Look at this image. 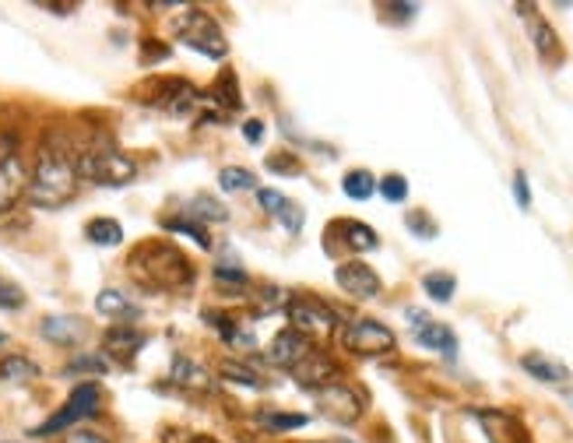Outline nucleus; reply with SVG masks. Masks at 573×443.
Segmentation results:
<instances>
[{
  "label": "nucleus",
  "mask_w": 573,
  "mask_h": 443,
  "mask_svg": "<svg viewBox=\"0 0 573 443\" xmlns=\"http://www.w3.org/2000/svg\"><path fill=\"white\" fill-rule=\"evenodd\" d=\"M257 201H260V208L268 212V215H275V219L282 222V229H286L288 236H296L299 229H303V208L296 204V201H288L282 190H271V187H257Z\"/></svg>",
  "instance_id": "nucleus-13"
},
{
  "label": "nucleus",
  "mask_w": 573,
  "mask_h": 443,
  "mask_svg": "<svg viewBox=\"0 0 573 443\" xmlns=\"http://www.w3.org/2000/svg\"><path fill=\"white\" fill-rule=\"evenodd\" d=\"M567 401H570V405H573V391H567Z\"/></svg>",
  "instance_id": "nucleus-48"
},
{
  "label": "nucleus",
  "mask_w": 573,
  "mask_h": 443,
  "mask_svg": "<svg viewBox=\"0 0 573 443\" xmlns=\"http://www.w3.org/2000/svg\"><path fill=\"white\" fill-rule=\"evenodd\" d=\"M219 187L225 193H243V190H257V176L243 165H225L219 173Z\"/></svg>",
  "instance_id": "nucleus-30"
},
{
  "label": "nucleus",
  "mask_w": 573,
  "mask_h": 443,
  "mask_svg": "<svg viewBox=\"0 0 573 443\" xmlns=\"http://www.w3.org/2000/svg\"><path fill=\"white\" fill-rule=\"evenodd\" d=\"M524 18H528V32H531V42H535V50H539L541 61H556V53H559V39H556V32H552V25L541 18L535 7H517Z\"/></svg>",
  "instance_id": "nucleus-18"
},
{
  "label": "nucleus",
  "mask_w": 573,
  "mask_h": 443,
  "mask_svg": "<svg viewBox=\"0 0 573 443\" xmlns=\"http://www.w3.org/2000/svg\"><path fill=\"white\" fill-rule=\"evenodd\" d=\"M288 314V324H292V331H299L303 338H327V335H334V327H338V314L317 299V296H292L286 306Z\"/></svg>",
  "instance_id": "nucleus-6"
},
{
  "label": "nucleus",
  "mask_w": 573,
  "mask_h": 443,
  "mask_svg": "<svg viewBox=\"0 0 573 443\" xmlns=\"http://www.w3.org/2000/svg\"><path fill=\"white\" fill-rule=\"evenodd\" d=\"M225 380H232V383H240V387H250V391H260L264 387V380L257 377L254 370H247V366H240V363H222V370H219Z\"/></svg>",
  "instance_id": "nucleus-35"
},
{
  "label": "nucleus",
  "mask_w": 573,
  "mask_h": 443,
  "mask_svg": "<svg viewBox=\"0 0 573 443\" xmlns=\"http://www.w3.org/2000/svg\"><path fill=\"white\" fill-rule=\"evenodd\" d=\"M377 190L383 193V201H390V204H401L405 197H409V180L401 176V173H390V176H383Z\"/></svg>",
  "instance_id": "nucleus-36"
},
{
  "label": "nucleus",
  "mask_w": 573,
  "mask_h": 443,
  "mask_svg": "<svg viewBox=\"0 0 573 443\" xmlns=\"http://www.w3.org/2000/svg\"><path fill=\"white\" fill-rule=\"evenodd\" d=\"M292 380H296V387H303V391H320V387H327V383H334L338 380V366H334V359L327 355V352H310L296 370H292Z\"/></svg>",
  "instance_id": "nucleus-12"
},
{
  "label": "nucleus",
  "mask_w": 573,
  "mask_h": 443,
  "mask_svg": "<svg viewBox=\"0 0 573 443\" xmlns=\"http://www.w3.org/2000/svg\"><path fill=\"white\" fill-rule=\"evenodd\" d=\"M64 443H109V440L102 433H96V429H67Z\"/></svg>",
  "instance_id": "nucleus-42"
},
{
  "label": "nucleus",
  "mask_w": 573,
  "mask_h": 443,
  "mask_svg": "<svg viewBox=\"0 0 573 443\" xmlns=\"http://www.w3.org/2000/svg\"><path fill=\"white\" fill-rule=\"evenodd\" d=\"M310 352H314V342H310V338H303L299 331L286 327V331H278V335L271 338V345H268V363L292 373V370H296V366H299Z\"/></svg>",
  "instance_id": "nucleus-11"
},
{
  "label": "nucleus",
  "mask_w": 573,
  "mask_h": 443,
  "mask_svg": "<svg viewBox=\"0 0 573 443\" xmlns=\"http://www.w3.org/2000/svg\"><path fill=\"white\" fill-rule=\"evenodd\" d=\"M334 282L342 292H349L352 299H377L380 296V275L370 268V264H362V260H345V264H338L334 268Z\"/></svg>",
  "instance_id": "nucleus-10"
},
{
  "label": "nucleus",
  "mask_w": 573,
  "mask_h": 443,
  "mask_svg": "<svg viewBox=\"0 0 573 443\" xmlns=\"http://www.w3.org/2000/svg\"><path fill=\"white\" fill-rule=\"evenodd\" d=\"M4 342H7V335H4V331H0V345H4Z\"/></svg>",
  "instance_id": "nucleus-47"
},
{
  "label": "nucleus",
  "mask_w": 573,
  "mask_h": 443,
  "mask_svg": "<svg viewBox=\"0 0 573 443\" xmlns=\"http://www.w3.org/2000/svg\"><path fill=\"white\" fill-rule=\"evenodd\" d=\"M145 345V335L134 327V324H113L106 331V352L113 355H124V359H134V352Z\"/></svg>",
  "instance_id": "nucleus-21"
},
{
  "label": "nucleus",
  "mask_w": 573,
  "mask_h": 443,
  "mask_svg": "<svg viewBox=\"0 0 573 443\" xmlns=\"http://www.w3.org/2000/svg\"><path fill=\"white\" fill-rule=\"evenodd\" d=\"M25 306V288L0 275V310H22Z\"/></svg>",
  "instance_id": "nucleus-37"
},
{
  "label": "nucleus",
  "mask_w": 573,
  "mask_h": 443,
  "mask_svg": "<svg viewBox=\"0 0 573 443\" xmlns=\"http://www.w3.org/2000/svg\"><path fill=\"white\" fill-rule=\"evenodd\" d=\"M204 106H215L219 117L240 109V89H236V74L232 71H222V78L215 81V89L204 95Z\"/></svg>",
  "instance_id": "nucleus-22"
},
{
  "label": "nucleus",
  "mask_w": 573,
  "mask_h": 443,
  "mask_svg": "<svg viewBox=\"0 0 573 443\" xmlns=\"http://www.w3.org/2000/svg\"><path fill=\"white\" fill-rule=\"evenodd\" d=\"M39 335H42L50 345L74 348V345H81V342H85L89 327H85V320H78V316H42Z\"/></svg>",
  "instance_id": "nucleus-14"
},
{
  "label": "nucleus",
  "mask_w": 573,
  "mask_h": 443,
  "mask_svg": "<svg viewBox=\"0 0 573 443\" xmlns=\"http://www.w3.org/2000/svg\"><path fill=\"white\" fill-rule=\"evenodd\" d=\"M243 134H247V141H250V145H257V141H260V134H264V124H260V120H247V124H243Z\"/></svg>",
  "instance_id": "nucleus-44"
},
{
  "label": "nucleus",
  "mask_w": 573,
  "mask_h": 443,
  "mask_svg": "<svg viewBox=\"0 0 573 443\" xmlns=\"http://www.w3.org/2000/svg\"><path fill=\"white\" fill-rule=\"evenodd\" d=\"M169 380H173L176 387H183V391H197V394H204V391L215 387L211 373H208L201 363L187 359V355H176V359H173V373H169Z\"/></svg>",
  "instance_id": "nucleus-17"
},
{
  "label": "nucleus",
  "mask_w": 573,
  "mask_h": 443,
  "mask_svg": "<svg viewBox=\"0 0 573 443\" xmlns=\"http://www.w3.org/2000/svg\"><path fill=\"white\" fill-rule=\"evenodd\" d=\"M78 176L99 187H127L137 176V162L124 156L113 141H96L78 156Z\"/></svg>",
  "instance_id": "nucleus-3"
},
{
  "label": "nucleus",
  "mask_w": 573,
  "mask_h": 443,
  "mask_svg": "<svg viewBox=\"0 0 573 443\" xmlns=\"http://www.w3.org/2000/svg\"><path fill=\"white\" fill-rule=\"evenodd\" d=\"M0 380L4 383H33V380H39V366H35L29 355L11 352V355L0 359Z\"/></svg>",
  "instance_id": "nucleus-23"
},
{
  "label": "nucleus",
  "mask_w": 573,
  "mask_h": 443,
  "mask_svg": "<svg viewBox=\"0 0 573 443\" xmlns=\"http://www.w3.org/2000/svg\"><path fill=\"white\" fill-rule=\"evenodd\" d=\"M130 278L152 292H180L193 282V264L165 240H145L127 257Z\"/></svg>",
  "instance_id": "nucleus-2"
},
{
  "label": "nucleus",
  "mask_w": 573,
  "mask_h": 443,
  "mask_svg": "<svg viewBox=\"0 0 573 443\" xmlns=\"http://www.w3.org/2000/svg\"><path fill=\"white\" fill-rule=\"evenodd\" d=\"M191 443H215V440H208V437H193Z\"/></svg>",
  "instance_id": "nucleus-46"
},
{
  "label": "nucleus",
  "mask_w": 573,
  "mask_h": 443,
  "mask_svg": "<svg viewBox=\"0 0 573 443\" xmlns=\"http://www.w3.org/2000/svg\"><path fill=\"white\" fill-rule=\"evenodd\" d=\"M109 370V359L106 355H89V352H81V355H74L70 363L64 366V373H106Z\"/></svg>",
  "instance_id": "nucleus-33"
},
{
  "label": "nucleus",
  "mask_w": 573,
  "mask_h": 443,
  "mask_svg": "<svg viewBox=\"0 0 573 443\" xmlns=\"http://www.w3.org/2000/svg\"><path fill=\"white\" fill-rule=\"evenodd\" d=\"M513 197H517V208H531V190H528V176H524V169H517L513 173Z\"/></svg>",
  "instance_id": "nucleus-41"
},
{
  "label": "nucleus",
  "mask_w": 573,
  "mask_h": 443,
  "mask_svg": "<svg viewBox=\"0 0 573 443\" xmlns=\"http://www.w3.org/2000/svg\"><path fill=\"white\" fill-rule=\"evenodd\" d=\"M78 180H81L78 156L70 152L67 137H61V134L42 137L33 169H29V193H25L33 201V208H46V212L64 208L78 193Z\"/></svg>",
  "instance_id": "nucleus-1"
},
{
  "label": "nucleus",
  "mask_w": 573,
  "mask_h": 443,
  "mask_svg": "<svg viewBox=\"0 0 573 443\" xmlns=\"http://www.w3.org/2000/svg\"><path fill=\"white\" fill-rule=\"evenodd\" d=\"M288 299H292V296H288L286 288H278V285L260 288V296H257V314H275V310H286Z\"/></svg>",
  "instance_id": "nucleus-34"
},
{
  "label": "nucleus",
  "mask_w": 573,
  "mask_h": 443,
  "mask_svg": "<svg viewBox=\"0 0 573 443\" xmlns=\"http://www.w3.org/2000/svg\"><path fill=\"white\" fill-rule=\"evenodd\" d=\"M268 169L278 173V176H299V173H303V162H299V156L275 152V156H268Z\"/></svg>",
  "instance_id": "nucleus-39"
},
{
  "label": "nucleus",
  "mask_w": 573,
  "mask_h": 443,
  "mask_svg": "<svg viewBox=\"0 0 573 443\" xmlns=\"http://www.w3.org/2000/svg\"><path fill=\"white\" fill-rule=\"evenodd\" d=\"M173 32H176L191 50L211 57V61H222L225 53H229V42H225L219 22H215L208 11H201V7H183V14L173 18Z\"/></svg>",
  "instance_id": "nucleus-4"
},
{
  "label": "nucleus",
  "mask_w": 573,
  "mask_h": 443,
  "mask_svg": "<svg viewBox=\"0 0 573 443\" xmlns=\"http://www.w3.org/2000/svg\"><path fill=\"white\" fill-rule=\"evenodd\" d=\"M208 320H215V327H219V335H222L229 345L236 348H254V331H243V324H236V320H229V316H211L208 314Z\"/></svg>",
  "instance_id": "nucleus-31"
},
{
  "label": "nucleus",
  "mask_w": 573,
  "mask_h": 443,
  "mask_svg": "<svg viewBox=\"0 0 573 443\" xmlns=\"http://www.w3.org/2000/svg\"><path fill=\"white\" fill-rule=\"evenodd\" d=\"M257 422L264 429H275V433H288V429H303L310 419L299 415V411H275V409H260L257 411Z\"/></svg>",
  "instance_id": "nucleus-27"
},
{
  "label": "nucleus",
  "mask_w": 573,
  "mask_h": 443,
  "mask_svg": "<svg viewBox=\"0 0 573 443\" xmlns=\"http://www.w3.org/2000/svg\"><path fill=\"white\" fill-rule=\"evenodd\" d=\"M342 345L355 352V355H380V352L394 348V331L387 324H380V320L359 316V320H349L342 327Z\"/></svg>",
  "instance_id": "nucleus-7"
},
{
  "label": "nucleus",
  "mask_w": 573,
  "mask_h": 443,
  "mask_svg": "<svg viewBox=\"0 0 573 443\" xmlns=\"http://www.w3.org/2000/svg\"><path fill=\"white\" fill-rule=\"evenodd\" d=\"M422 288H426V296H429V299H437V303H450V299H454V292H457V278H454V275H446V271H429V275L422 278Z\"/></svg>",
  "instance_id": "nucleus-29"
},
{
  "label": "nucleus",
  "mask_w": 573,
  "mask_h": 443,
  "mask_svg": "<svg viewBox=\"0 0 573 443\" xmlns=\"http://www.w3.org/2000/svg\"><path fill=\"white\" fill-rule=\"evenodd\" d=\"M478 422L485 426V433H489L493 443H528V433H524L521 419L510 415V411H478Z\"/></svg>",
  "instance_id": "nucleus-15"
},
{
  "label": "nucleus",
  "mask_w": 573,
  "mask_h": 443,
  "mask_svg": "<svg viewBox=\"0 0 573 443\" xmlns=\"http://www.w3.org/2000/svg\"><path fill=\"white\" fill-rule=\"evenodd\" d=\"M314 398H317L320 411H324L331 422L352 426V422L362 415V401H359V394L352 391L349 383H342V380H334V383H327V387L314 391Z\"/></svg>",
  "instance_id": "nucleus-9"
},
{
  "label": "nucleus",
  "mask_w": 573,
  "mask_h": 443,
  "mask_svg": "<svg viewBox=\"0 0 573 443\" xmlns=\"http://www.w3.org/2000/svg\"><path fill=\"white\" fill-rule=\"evenodd\" d=\"M96 310L102 316H137V306L130 303V296H124L120 288H102L96 296Z\"/></svg>",
  "instance_id": "nucleus-26"
},
{
  "label": "nucleus",
  "mask_w": 573,
  "mask_h": 443,
  "mask_svg": "<svg viewBox=\"0 0 573 443\" xmlns=\"http://www.w3.org/2000/svg\"><path fill=\"white\" fill-rule=\"evenodd\" d=\"M331 236H342V243L355 253H370L380 247L377 232H373L366 222H334V225H331Z\"/></svg>",
  "instance_id": "nucleus-19"
},
{
  "label": "nucleus",
  "mask_w": 573,
  "mask_h": 443,
  "mask_svg": "<svg viewBox=\"0 0 573 443\" xmlns=\"http://www.w3.org/2000/svg\"><path fill=\"white\" fill-rule=\"evenodd\" d=\"M102 405V391H99L96 380H85V383H78L74 391H70V398L64 401V409H57L42 426H35L33 437H53V433H67V429H74L81 419H92Z\"/></svg>",
  "instance_id": "nucleus-5"
},
{
  "label": "nucleus",
  "mask_w": 573,
  "mask_h": 443,
  "mask_svg": "<svg viewBox=\"0 0 573 443\" xmlns=\"http://www.w3.org/2000/svg\"><path fill=\"white\" fill-rule=\"evenodd\" d=\"M342 190H345L349 201H370L377 193V180H373L370 169H352V173H345V180H342Z\"/></svg>",
  "instance_id": "nucleus-28"
},
{
  "label": "nucleus",
  "mask_w": 573,
  "mask_h": 443,
  "mask_svg": "<svg viewBox=\"0 0 573 443\" xmlns=\"http://www.w3.org/2000/svg\"><path fill=\"white\" fill-rule=\"evenodd\" d=\"M521 370L531 373L535 380H541V383H567V380H570V370H567L563 363H556V359H549V355H541V352L521 355Z\"/></svg>",
  "instance_id": "nucleus-20"
},
{
  "label": "nucleus",
  "mask_w": 573,
  "mask_h": 443,
  "mask_svg": "<svg viewBox=\"0 0 573 443\" xmlns=\"http://www.w3.org/2000/svg\"><path fill=\"white\" fill-rule=\"evenodd\" d=\"M415 342L422 348H429V352H440L444 359H457V335L446 324L426 320L422 327H415Z\"/></svg>",
  "instance_id": "nucleus-16"
},
{
  "label": "nucleus",
  "mask_w": 573,
  "mask_h": 443,
  "mask_svg": "<svg viewBox=\"0 0 573 443\" xmlns=\"http://www.w3.org/2000/svg\"><path fill=\"white\" fill-rule=\"evenodd\" d=\"M85 236L96 247H117V243H124V225L117 219H92L85 225Z\"/></svg>",
  "instance_id": "nucleus-24"
},
{
  "label": "nucleus",
  "mask_w": 573,
  "mask_h": 443,
  "mask_svg": "<svg viewBox=\"0 0 573 443\" xmlns=\"http://www.w3.org/2000/svg\"><path fill=\"white\" fill-rule=\"evenodd\" d=\"M29 193V165L18 148L0 152V215H7Z\"/></svg>",
  "instance_id": "nucleus-8"
},
{
  "label": "nucleus",
  "mask_w": 573,
  "mask_h": 443,
  "mask_svg": "<svg viewBox=\"0 0 573 443\" xmlns=\"http://www.w3.org/2000/svg\"><path fill=\"white\" fill-rule=\"evenodd\" d=\"M383 11H390L398 22H409V18H415V11H418V7H415V4H387Z\"/></svg>",
  "instance_id": "nucleus-43"
},
{
  "label": "nucleus",
  "mask_w": 573,
  "mask_h": 443,
  "mask_svg": "<svg viewBox=\"0 0 573 443\" xmlns=\"http://www.w3.org/2000/svg\"><path fill=\"white\" fill-rule=\"evenodd\" d=\"M169 232H176V236H191L193 243L201 247V250H211V240H208V229L204 225H197L193 219H165L162 222Z\"/></svg>",
  "instance_id": "nucleus-32"
},
{
  "label": "nucleus",
  "mask_w": 573,
  "mask_h": 443,
  "mask_svg": "<svg viewBox=\"0 0 573 443\" xmlns=\"http://www.w3.org/2000/svg\"><path fill=\"white\" fill-rule=\"evenodd\" d=\"M39 7H46V11H57V14H70V11H74V4H39Z\"/></svg>",
  "instance_id": "nucleus-45"
},
{
  "label": "nucleus",
  "mask_w": 573,
  "mask_h": 443,
  "mask_svg": "<svg viewBox=\"0 0 573 443\" xmlns=\"http://www.w3.org/2000/svg\"><path fill=\"white\" fill-rule=\"evenodd\" d=\"M405 225L412 229L418 240H437V232H440V225L429 219L426 212H409V215H405Z\"/></svg>",
  "instance_id": "nucleus-38"
},
{
  "label": "nucleus",
  "mask_w": 573,
  "mask_h": 443,
  "mask_svg": "<svg viewBox=\"0 0 573 443\" xmlns=\"http://www.w3.org/2000/svg\"><path fill=\"white\" fill-rule=\"evenodd\" d=\"M187 219H201V222H229V208H225L222 201H215L211 193H197L191 197V204H187Z\"/></svg>",
  "instance_id": "nucleus-25"
},
{
  "label": "nucleus",
  "mask_w": 573,
  "mask_h": 443,
  "mask_svg": "<svg viewBox=\"0 0 573 443\" xmlns=\"http://www.w3.org/2000/svg\"><path fill=\"white\" fill-rule=\"evenodd\" d=\"M215 278L232 285H247V271H243V264H215Z\"/></svg>",
  "instance_id": "nucleus-40"
},
{
  "label": "nucleus",
  "mask_w": 573,
  "mask_h": 443,
  "mask_svg": "<svg viewBox=\"0 0 573 443\" xmlns=\"http://www.w3.org/2000/svg\"><path fill=\"white\" fill-rule=\"evenodd\" d=\"M338 443H352V440H338Z\"/></svg>",
  "instance_id": "nucleus-49"
}]
</instances>
